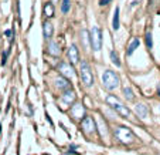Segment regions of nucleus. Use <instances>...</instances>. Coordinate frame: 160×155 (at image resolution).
I'll list each match as a JSON object with an SVG mask.
<instances>
[{"mask_svg": "<svg viewBox=\"0 0 160 155\" xmlns=\"http://www.w3.org/2000/svg\"><path fill=\"white\" fill-rule=\"evenodd\" d=\"M106 103H108V105H111V108H113L116 113L121 117H123V118H130V117H132L129 108L125 107L115 95H108V97H106Z\"/></svg>", "mask_w": 160, "mask_h": 155, "instance_id": "obj_2", "label": "nucleus"}, {"mask_svg": "<svg viewBox=\"0 0 160 155\" xmlns=\"http://www.w3.org/2000/svg\"><path fill=\"white\" fill-rule=\"evenodd\" d=\"M112 29H113V30H118V29H119V7H116V9H115V13H113Z\"/></svg>", "mask_w": 160, "mask_h": 155, "instance_id": "obj_17", "label": "nucleus"}, {"mask_svg": "<svg viewBox=\"0 0 160 155\" xmlns=\"http://www.w3.org/2000/svg\"><path fill=\"white\" fill-rule=\"evenodd\" d=\"M146 46H148L149 50H152V47H153V39H152V31L150 30L146 31Z\"/></svg>", "mask_w": 160, "mask_h": 155, "instance_id": "obj_20", "label": "nucleus"}, {"mask_svg": "<svg viewBox=\"0 0 160 155\" xmlns=\"http://www.w3.org/2000/svg\"><path fill=\"white\" fill-rule=\"evenodd\" d=\"M42 14H44V17L47 19V20H50V19L55 14V7L51 2H47V3L42 6Z\"/></svg>", "mask_w": 160, "mask_h": 155, "instance_id": "obj_12", "label": "nucleus"}, {"mask_svg": "<svg viewBox=\"0 0 160 155\" xmlns=\"http://www.w3.org/2000/svg\"><path fill=\"white\" fill-rule=\"evenodd\" d=\"M112 0H99V4L101 6H105V4H108V3H111Z\"/></svg>", "mask_w": 160, "mask_h": 155, "instance_id": "obj_24", "label": "nucleus"}, {"mask_svg": "<svg viewBox=\"0 0 160 155\" xmlns=\"http://www.w3.org/2000/svg\"><path fill=\"white\" fill-rule=\"evenodd\" d=\"M123 94H125V98H126L128 101H133V100H135V94H133V91L130 90V88L125 87L123 88Z\"/></svg>", "mask_w": 160, "mask_h": 155, "instance_id": "obj_19", "label": "nucleus"}, {"mask_svg": "<svg viewBox=\"0 0 160 155\" xmlns=\"http://www.w3.org/2000/svg\"><path fill=\"white\" fill-rule=\"evenodd\" d=\"M111 60H112V63L115 64L116 67H121V61H119V57H118V54H116L115 51H111Z\"/></svg>", "mask_w": 160, "mask_h": 155, "instance_id": "obj_21", "label": "nucleus"}, {"mask_svg": "<svg viewBox=\"0 0 160 155\" xmlns=\"http://www.w3.org/2000/svg\"><path fill=\"white\" fill-rule=\"evenodd\" d=\"M48 53L51 56H55V57L60 54V49H58V44L55 41H50L48 43Z\"/></svg>", "mask_w": 160, "mask_h": 155, "instance_id": "obj_16", "label": "nucleus"}, {"mask_svg": "<svg viewBox=\"0 0 160 155\" xmlns=\"http://www.w3.org/2000/svg\"><path fill=\"white\" fill-rule=\"evenodd\" d=\"M119 77L115 71L112 70H105L102 74V84L106 90L112 91V90H115V88L119 87Z\"/></svg>", "mask_w": 160, "mask_h": 155, "instance_id": "obj_3", "label": "nucleus"}, {"mask_svg": "<svg viewBox=\"0 0 160 155\" xmlns=\"http://www.w3.org/2000/svg\"><path fill=\"white\" fill-rule=\"evenodd\" d=\"M139 44H140V41H139V39H133L132 40V43L129 44V47H128V56H132L133 53L136 51V49L139 47Z\"/></svg>", "mask_w": 160, "mask_h": 155, "instance_id": "obj_15", "label": "nucleus"}, {"mask_svg": "<svg viewBox=\"0 0 160 155\" xmlns=\"http://www.w3.org/2000/svg\"><path fill=\"white\" fill-rule=\"evenodd\" d=\"M54 34V24H52L50 20H45L42 23V36L45 40H50Z\"/></svg>", "mask_w": 160, "mask_h": 155, "instance_id": "obj_10", "label": "nucleus"}, {"mask_svg": "<svg viewBox=\"0 0 160 155\" xmlns=\"http://www.w3.org/2000/svg\"><path fill=\"white\" fill-rule=\"evenodd\" d=\"M79 73H81V80L87 87H92L94 84V74L91 71V67L87 61L82 60L81 61V66H79Z\"/></svg>", "mask_w": 160, "mask_h": 155, "instance_id": "obj_4", "label": "nucleus"}, {"mask_svg": "<svg viewBox=\"0 0 160 155\" xmlns=\"http://www.w3.org/2000/svg\"><path fill=\"white\" fill-rule=\"evenodd\" d=\"M113 134H115L116 140L119 141V142L125 144V145H128V144H132L133 141H135V134H133V131L129 130L128 127H123V125H119V127H115V130H113Z\"/></svg>", "mask_w": 160, "mask_h": 155, "instance_id": "obj_1", "label": "nucleus"}, {"mask_svg": "<svg viewBox=\"0 0 160 155\" xmlns=\"http://www.w3.org/2000/svg\"><path fill=\"white\" fill-rule=\"evenodd\" d=\"M81 127H82L85 134H88V135L94 134L95 131H97V124H95L94 118L89 115H85L84 118L81 120Z\"/></svg>", "mask_w": 160, "mask_h": 155, "instance_id": "obj_6", "label": "nucleus"}, {"mask_svg": "<svg viewBox=\"0 0 160 155\" xmlns=\"http://www.w3.org/2000/svg\"><path fill=\"white\" fill-rule=\"evenodd\" d=\"M4 36H6L9 40H13V30H6L4 31Z\"/></svg>", "mask_w": 160, "mask_h": 155, "instance_id": "obj_22", "label": "nucleus"}, {"mask_svg": "<svg viewBox=\"0 0 160 155\" xmlns=\"http://www.w3.org/2000/svg\"><path fill=\"white\" fill-rule=\"evenodd\" d=\"M68 58H70L71 64H77L79 61V51L75 44H72V46L68 49Z\"/></svg>", "mask_w": 160, "mask_h": 155, "instance_id": "obj_13", "label": "nucleus"}, {"mask_svg": "<svg viewBox=\"0 0 160 155\" xmlns=\"http://www.w3.org/2000/svg\"><path fill=\"white\" fill-rule=\"evenodd\" d=\"M58 71L61 73V76L67 77V78H71L74 77V68L70 63H67V61H61L58 64Z\"/></svg>", "mask_w": 160, "mask_h": 155, "instance_id": "obj_7", "label": "nucleus"}, {"mask_svg": "<svg viewBox=\"0 0 160 155\" xmlns=\"http://www.w3.org/2000/svg\"><path fill=\"white\" fill-rule=\"evenodd\" d=\"M54 85L57 88H61V90H71V83H70V80L67 78V77H64V76H58V77H55L54 78Z\"/></svg>", "mask_w": 160, "mask_h": 155, "instance_id": "obj_9", "label": "nucleus"}, {"mask_svg": "<svg viewBox=\"0 0 160 155\" xmlns=\"http://www.w3.org/2000/svg\"><path fill=\"white\" fill-rule=\"evenodd\" d=\"M135 113L138 114V115H139L142 120H145L146 117H148V107H146L143 103L136 104V107H135Z\"/></svg>", "mask_w": 160, "mask_h": 155, "instance_id": "obj_14", "label": "nucleus"}, {"mask_svg": "<svg viewBox=\"0 0 160 155\" xmlns=\"http://www.w3.org/2000/svg\"><path fill=\"white\" fill-rule=\"evenodd\" d=\"M159 95H160V85H159Z\"/></svg>", "mask_w": 160, "mask_h": 155, "instance_id": "obj_26", "label": "nucleus"}, {"mask_svg": "<svg viewBox=\"0 0 160 155\" xmlns=\"http://www.w3.org/2000/svg\"><path fill=\"white\" fill-rule=\"evenodd\" d=\"M89 40H91V46L94 51H99L102 47V31L98 26H94L91 29V34H89Z\"/></svg>", "mask_w": 160, "mask_h": 155, "instance_id": "obj_5", "label": "nucleus"}, {"mask_svg": "<svg viewBox=\"0 0 160 155\" xmlns=\"http://www.w3.org/2000/svg\"><path fill=\"white\" fill-rule=\"evenodd\" d=\"M6 60H7V51H4L3 53V57H2V64H3V66L6 64Z\"/></svg>", "mask_w": 160, "mask_h": 155, "instance_id": "obj_23", "label": "nucleus"}, {"mask_svg": "<svg viewBox=\"0 0 160 155\" xmlns=\"http://www.w3.org/2000/svg\"><path fill=\"white\" fill-rule=\"evenodd\" d=\"M70 9H71V0H62L61 2V12H62V14H67L70 12Z\"/></svg>", "mask_w": 160, "mask_h": 155, "instance_id": "obj_18", "label": "nucleus"}, {"mask_svg": "<svg viewBox=\"0 0 160 155\" xmlns=\"http://www.w3.org/2000/svg\"><path fill=\"white\" fill-rule=\"evenodd\" d=\"M0 132H2V124H0Z\"/></svg>", "mask_w": 160, "mask_h": 155, "instance_id": "obj_25", "label": "nucleus"}, {"mask_svg": "<svg viewBox=\"0 0 160 155\" xmlns=\"http://www.w3.org/2000/svg\"><path fill=\"white\" fill-rule=\"evenodd\" d=\"M61 101H62L65 105H72L75 103V93L72 90H65L62 93V97H61Z\"/></svg>", "mask_w": 160, "mask_h": 155, "instance_id": "obj_11", "label": "nucleus"}, {"mask_svg": "<svg viewBox=\"0 0 160 155\" xmlns=\"http://www.w3.org/2000/svg\"><path fill=\"white\" fill-rule=\"evenodd\" d=\"M71 115L74 120H82L85 117V110L82 107V104L79 103H74L72 108H71Z\"/></svg>", "mask_w": 160, "mask_h": 155, "instance_id": "obj_8", "label": "nucleus"}, {"mask_svg": "<svg viewBox=\"0 0 160 155\" xmlns=\"http://www.w3.org/2000/svg\"><path fill=\"white\" fill-rule=\"evenodd\" d=\"M159 110H160V107H159Z\"/></svg>", "mask_w": 160, "mask_h": 155, "instance_id": "obj_27", "label": "nucleus"}]
</instances>
